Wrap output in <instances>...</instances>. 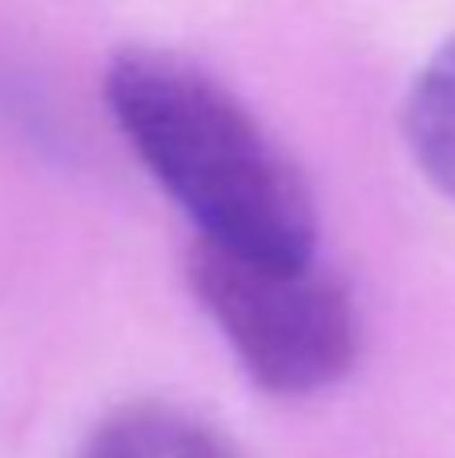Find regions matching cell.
<instances>
[{"mask_svg": "<svg viewBox=\"0 0 455 458\" xmlns=\"http://www.w3.org/2000/svg\"><path fill=\"white\" fill-rule=\"evenodd\" d=\"M190 290L250 382L279 398L322 394L359 362V306L319 253L254 258L193 242Z\"/></svg>", "mask_w": 455, "mask_h": 458, "instance_id": "2", "label": "cell"}, {"mask_svg": "<svg viewBox=\"0 0 455 458\" xmlns=\"http://www.w3.org/2000/svg\"><path fill=\"white\" fill-rule=\"evenodd\" d=\"M105 109L198 242L254 258H314L319 209L279 137L206 69L158 48L105 64Z\"/></svg>", "mask_w": 455, "mask_h": 458, "instance_id": "1", "label": "cell"}, {"mask_svg": "<svg viewBox=\"0 0 455 458\" xmlns=\"http://www.w3.org/2000/svg\"><path fill=\"white\" fill-rule=\"evenodd\" d=\"M77 458H242L210 422L182 406L129 403L105 414Z\"/></svg>", "mask_w": 455, "mask_h": 458, "instance_id": "3", "label": "cell"}, {"mask_svg": "<svg viewBox=\"0 0 455 458\" xmlns=\"http://www.w3.org/2000/svg\"><path fill=\"white\" fill-rule=\"evenodd\" d=\"M403 129L416 165L455 201V37L419 69L408 93Z\"/></svg>", "mask_w": 455, "mask_h": 458, "instance_id": "4", "label": "cell"}]
</instances>
